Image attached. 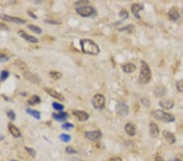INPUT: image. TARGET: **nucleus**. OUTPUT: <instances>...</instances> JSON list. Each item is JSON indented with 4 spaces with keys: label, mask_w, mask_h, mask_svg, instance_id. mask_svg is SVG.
Segmentation results:
<instances>
[{
    "label": "nucleus",
    "mask_w": 183,
    "mask_h": 161,
    "mask_svg": "<svg viewBox=\"0 0 183 161\" xmlns=\"http://www.w3.org/2000/svg\"><path fill=\"white\" fill-rule=\"evenodd\" d=\"M80 46H81V51L84 54L97 55L100 52V49L98 45L94 41L88 38H83L80 40Z\"/></svg>",
    "instance_id": "1"
},
{
    "label": "nucleus",
    "mask_w": 183,
    "mask_h": 161,
    "mask_svg": "<svg viewBox=\"0 0 183 161\" xmlns=\"http://www.w3.org/2000/svg\"><path fill=\"white\" fill-rule=\"evenodd\" d=\"M151 79V71L148 64L144 60L141 61V70H140V75L138 81L141 85H146L150 82Z\"/></svg>",
    "instance_id": "2"
},
{
    "label": "nucleus",
    "mask_w": 183,
    "mask_h": 161,
    "mask_svg": "<svg viewBox=\"0 0 183 161\" xmlns=\"http://www.w3.org/2000/svg\"><path fill=\"white\" fill-rule=\"evenodd\" d=\"M151 114L156 120L162 122H173L175 120L174 116L172 114L165 112L162 110H154Z\"/></svg>",
    "instance_id": "3"
},
{
    "label": "nucleus",
    "mask_w": 183,
    "mask_h": 161,
    "mask_svg": "<svg viewBox=\"0 0 183 161\" xmlns=\"http://www.w3.org/2000/svg\"><path fill=\"white\" fill-rule=\"evenodd\" d=\"M92 104L96 110H102L106 104V98L102 94H96L92 98Z\"/></svg>",
    "instance_id": "4"
},
{
    "label": "nucleus",
    "mask_w": 183,
    "mask_h": 161,
    "mask_svg": "<svg viewBox=\"0 0 183 161\" xmlns=\"http://www.w3.org/2000/svg\"><path fill=\"white\" fill-rule=\"evenodd\" d=\"M76 12L82 17H89L95 13V10L92 6H82L76 7Z\"/></svg>",
    "instance_id": "5"
},
{
    "label": "nucleus",
    "mask_w": 183,
    "mask_h": 161,
    "mask_svg": "<svg viewBox=\"0 0 183 161\" xmlns=\"http://www.w3.org/2000/svg\"><path fill=\"white\" fill-rule=\"evenodd\" d=\"M0 19L2 20H4V21L15 23V24H24L26 23V20H24V19L16 17V16H11V15H7V14H1L0 15Z\"/></svg>",
    "instance_id": "6"
},
{
    "label": "nucleus",
    "mask_w": 183,
    "mask_h": 161,
    "mask_svg": "<svg viewBox=\"0 0 183 161\" xmlns=\"http://www.w3.org/2000/svg\"><path fill=\"white\" fill-rule=\"evenodd\" d=\"M115 109H116V112L120 117H125L129 114V107L127 106L126 103L121 101H119L117 102Z\"/></svg>",
    "instance_id": "7"
},
{
    "label": "nucleus",
    "mask_w": 183,
    "mask_h": 161,
    "mask_svg": "<svg viewBox=\"0 0 183 161\" xmlns=\"http://www.w3.org/2000/svg\"><path fill=\"white\" fill-rule=\"evenodd\" d=\"M85 137L92 141H98L102 137V133L100 130L86 131L85 133Z\"/></svg>",
    "instance_id": "8"
},
{
    "label": "nucleus",
    "mask_w": 183,
    "mask_h": 161,
    "mask_svg": "<svg viewBox=\"0 0 183 161\" xmlns=\"http://www.w3.org/2000/svg\"><path fill=\"white\" fill-rule=\"evenodd\" d=\"M72 115L79 121H86L89 118V115L85 111L81 110H74L72 111Z\"/></svg>",
    "instance_id": "9"
},
{
    "label": "nucleus",
    "mask_w": 183,
    "mask_h": 161,
    "mask_svg": "<svg viewBox=\"0 0 183 161\" xmlns=\"http://www.w3.org/2000/svg\"><path fill=\"white\" fill-rule=\"evenodd\" d=\"M22 75L24 77V79L28 81H30L31 83H33V84H38V83L41 81L40 78L37 75L32 73V72H28V71H24V72H22Z\"/></svg>",
    "instance_id": "10"
},
{
    "label": "nucleus",
    "mask_w": 183,
    "mask_h": 161,
    "mask_svg": "<svg viewBox=\"0 0 183 161\" xmlns=\"http://www.w3.org/2000/svg\"><path fill=\"white\" fill-rule=\"evenodd\" d=\"M18 34L20 35L23 39L28 41V42H31V43H37V42L39 41V40L37 39V37H34V36H32V35L28 34V33H27L26 32H24V30L18 31Z\"/></svg>",
    "instance_id": "11"
},
{
    "label": "nucleus",
    "mask_w": 183,
    "mask_h": 161,
    "mask_svg": "<svg viewBox=\"0 0 183 161\" xmlns=\"http://www.w3.org/2000/svg\"><path fill=\"white\" fill-rule=\"evenodd\" d=\"M45 91L47 93L50 97L55 98V99H58L59 101H64V97L63 96V94H61L59 92L56 91L55 89H52V88H45Z\"/></svg>",
    "instance_id": "12"
},
{
    "label": "nucleus",
    "mask_w": 183,
    "mask_h": 161,
    "mask_svg": "<svg viewBox=\"0 0 183 161\" xmlns=\"http://www.w3.org/2000/svg\"><path fill=\"white\" fill-rule=\"evenodd\" d=\"M149 133H150V137H153V138H155V137L159 136V127L157 126V124H155V122H150L149 124Z\"/></svg>",
    "instance_id": "13"
},
{
    "label": "nucleus",
    "mask_w": 183,
    "mask_h": 161,
    "mask_svg": "<svg viewBox=\"0 0 183 161\" xmlns=\"http://www.w3.org/2000/svg\"><path fill=\"white\" fill-rule=\"evenodd\" d=\"M143 8V5L140 4V3H133V4L131 6V11H132V14H133L137 19H141L139 12L141 11H142Z\"/></svg>",
    "instance_id": "14"
},
{
    "label": "nucleus",
    "mask_w": 183,
    "mask_h": 161,
    "mask_svg": "<svg viewBox=\"0 0 183 161\" xmlns=\"http://www.w3.org/2000/svg\"><path fill=\"white\" fill-rule=\"evenodd\" d=\"M68 115L65 111H59V112H54L52 114V117L54 120H57V121L62 122L67 120Z\"/></svg>",
    "instance_id": "15"
},
{
    "label": "nucleus",
    "mask_w": 183,
    "mask_h": 161,
    "mask_svg": "<svg viewBox=\"0 0 183 161\" xmlns=\"http://www.w3.org/2000/svg\"><path fill=\"white\" fill-rule=\"evenodd\" d=\"M159 104L162 108L166 109V110H170L174 106V101L172 100V99H162V100L159 101Z\"/></svg>",
    "instance_id": "16"
},
{
    "label": "nucleus",
    "mask_w": 183,
    "mask_h": 161,
    "mask_svg": "<svg viewBox=\"0 0 183 161\" xmlns=\"http://www.w3.org/2000/svg\"><path fill=\"white\" fill-rule=\"evenodd\" d=\"M8 131L9 133H11L14 137H21V133H20V129L17 128L16 126H15L13 124H11V123H9L8 124Z\"/></svg>",
    "instance_id": "17"
},
{
    "label": "nucleus",
    "mask_w": 183,
    "mask_h": 161,
    "mask_svg": "<svg viewBox=\"0 0 183 161\" xmlns=\"http://www.w3.org/2000/svg\"><path fill=\"white\" fill-rule=\"evenodd\" d=\"M124 131L127 134L130 136V137H133L136 134V127L133 123H127L124 126Z\"/></svg>",
    "instance_id": "18"
},
{
    "label": "nucleus",
    "mask_w": 183,
    "mask_h": 161,
    "mask_svg": "<svg viewBox=\"0 0 183 161\" xmlns=\"http://www.w3.org/2000/svg\"><path fill=\"white\" fill-rule=\"evenodd\" d=\"M136 69H137V67L134 63H128L122 65V70L125 73H133V72H135Z\"/></svg>",
    "instance_id": "19"
},
{
    "label": "nucleus",
    "mask_w": 183,
    "mask_h": 161,
    "mask_svg": "<svg viewBox=\"0 0 183 161\" xmlns=\"http://www.w3.org/2000/svg\"><path fill=\"white\" fill-rule=\"evenodd\" d=\"M163 137H164V139L167 141V142L169 144H174L176 142V138H175L173 133H170L167 130L163 131Z\"/></svg>",
    "instance_id": "20"
},
{
    "label": "nucleus",
    "mask_w": 183,
    "mask_h": 161,
    "mask_svg": "<svg viewBox=\"0 0 183 161\" xmlns=\"http://www.w3.org/2000/svg\"><path fill=\"white\" fill-rule=\"evenodd\" d=\"M168 16H169V19L172 21H176V20H179L180 18V14H179L178 11L176 7H172L170 9L169 11H168Z\"/></svg>",
    "instance_id": "21"
},
{
    "label": "nucleus",
    "mask_w": 183,
    "mask_h": 161,
    "mask_svg": "<svg viewBox=\"0 0 183 161\" xmlns=\"http://www.w3.org/2000/svg\"><path fill=\"white\" fill-rule=\"evenodd\" d=\"M13 64L15 66V67H17V68L21 70L22 72L27 71V68H28L27 63H24V61L20 60V59H15V60L13 62Z\"/></svg>",
    "instance_id": "22"
},
{
    "label": "nucleus",
    "mask_w": 183,
    "mask_h": 161,
    "mask_svg": "<svg viewBox=\"0 0 183 161\" xmlns=\"http://www.w3.org/2000/svg\"><path fill=\"white\" fill-rule=\"evenodd\" d=\"M26 112L30 115H32V116H33L37 120H40L41 119V113H40V111H37V110H33V109L28 108L26 109Z\"/></svg>",
    "instance_id": "23"
},
{
    "label": "nucleus",
    "mask_w": 183,
    "mask_h": 161,
    "mask_svg": "<svg viewBox=\"0 0 183 161\" xmlns=\"http://www.w3.org/2000/svg\"><path fill=\"white\" fill-rule=\"evenodd\" d=\"M41 102V98H40L39 96L37 95H33L28 100V103L30 106H33L35 104H38Z\"/></svg>",
    "instance_id": "24"
},
{
    "label": "nucleus",
    "mask_w": 183,
    "mask_h": 161,
    "mask_svg": "<svg viewBox=\"0 0 183 161\" xmlns=\"http://www.w3.org/2000/svg\"><path fill=\"white\" fill-rule=\"evenodd\" d=\"M28 28L29 30H31L32 32L35 33L36 34H41L42 33V29L41 28L38 27L37 25H35V24H28Z\"/></svg>",
    "instance_id": "25"
},
{
    "label": "nucleus",
    "mask_w": 183,
    "mask_h": 161,
    "mask_svg": "<svg viewBox=\"0 0 183 161\" xmlns=\"http://www.w3.org/2000/svg\"><path fill=\"white\" fill-rule=\"evenodd\" d=\"M49 76L54 80H60L63 77V74L58 71H50L49 72Z\"/></svg>",
    "instance_id": "26"
},
{
    "label": "nucleus",
    "mask_w": 183,
    "mask_h": 161,
    "mask_svg": "<svg viewBox=\"0 0 183 161\" xmlns=\"http://www.w3.org/2000/svg\"><path fill=\"white\" fill-rule=\"evenodd\" d=\"M165 93L166 89L165 88L163 87V86H158L155 90V95L158 96V97H162V96L165 94Z\"/></svg>",
    "instance_id": "27"
},
{
    "label": "nucleus",
    "mask_w": 183,
    "mask_h": 161,
    "mask_svg": "<svg viewBox=\"0 0 183 161\" xmlns=\"http://www.w3.org/2000/svg\"><path fill=\"white\" fill-rule=\"evenodd\" d=\"M10 76V72L7 70H2L0 72V81H4L5 80H7Z\"/></svg>",
    "instance_id": "28"
},
{
    "label": "nucleus",
    "mask_w": 183,
    "mask_h": 161,
    "mask_svg": "<svg viewBox=\"0 0 183 161\" xmlns=\"http://www.w3.org/2000/svg\"><path fill=\"white\" fill-rule=\"evenodd\" d=\"M134 29V26H133V24H129V25H126V26L122 27V28H119V31L120 32H127V33H131L133 32V30Z\"/></svg>",
    "instance_id": "29"
},
{
    "label": "nucleus",
    "mask_w": 183,
    "mask_h": 161,
    "mask_svg": "<svg viewBox=\"0 0 183 161\" xmlns=\"http://www.w3.org/2000/svg\"><path fill=\"white\" fill-rule=\"evenodd\" d=\"M59 139L63 141V142H66V143H67V142H69V141H71L72 137H71V136H70L69 134H68V133H61V134L59 135Z\"/></svg>",
    "instance_id": "30"
},
{
    "label": "nucleus",
    "mask_w": 183,
    "mask_h": 161,
    "mask_svg": "<svg viewBox=\"0 0 183 161\" xmlns=\"http://www.w3.org/2000/svg\"><path fill=\"white\" fill-rule=\"evenodd\" d=\"M52 107L53 109H54L55 111H62L64 109V106L63 104H60L59 102H52Z\"/></svg>",
    "instance_id": "31"
},
{
    "label": "nucleus",
    "mask_w": 183,
    "mask_h": 161,
    "mask_svg": "<svg viewBox=\"0 0 183 161\" xmlns=\"http://www.w3.org/2000/svg\"><path fill=\"white\" fill-rule=\"evenodd\" d=\"M119 15H120V17L121 18L122 20H126V19L129 18V13H128V11H127L126 10H124V9H122L121 11H120Z\"/></svg>",
    "instance_id": "32"
},
{
    "label": "nucleus",
    "mask_w": 183,
    "mask_h": 161,
    "mask_svg": "<svg viewBox=\"0 0 183 161\" xmlns=\"http://www.w3.org/2000/svg\"><path fill=\"white\" fill-rule=\"evenodd\" d=\"M176 88L178 92H183V79L178 80L176 81Z\"/></svg>",
    "instance_id": "33"
},
{
    "label": "nucleus",
    "mask_w": 183,
    "mask_h": 161,
    "mask_svg": "<svg viewBox=\"0 0 183 161\" xmlns=\"http://www.w3.org/2000/svg\"><path fill=\"white\" fill-rule=\"evenodd\" d=\"M61 128L64 129V130H69L71 128H74V125L72 124V123H69V122H66L64 124H63L61 125Z\"/></svg>",
    "instance_id": "34"
},
{
    "label": "nucleus",
    "mask_w": 183,
    "mask_h": 161,
    "mask_svg": "<svg viewBox=\"0 0 183 161\" xmlns=\"http://www.w3.org/2000/svg\"><path fill=\"white\" fill-rule=\"evenodd\" d=\"M24 150H26L27 152L30 154L31 156L33 157V158H34V157H36V155H37V152H36V150H35L34 149H33V148L27 147V146H25V147H24Z\"/></svg>",
    "instance_id": "35"
},
{
    "label": "nucleus",
    "mask_w": 183,
    "mask_h": 161,
    "mask_svg": "<svg viewBox=\"0 0 183 161\" xmlns=\"http://www.w3.org/2000/svg\"><path fill=\"white\" fill-rule=\"evenodd\" d=\"M44 22L46 23V24H54V25H59V24H62V21H59V20H45Z\"/></svg>",
    "instance_id": "36"
},
{
    "label": "nucleus",
    "mask_w": 183,
    "mask_h": 161,
    "mask_svg": "<svg viewBox=\"0 0 183 161\" xmlns=\"http://www.w3.org/2000/svg\"><path fill=\"white\" fill-rule=\"evenodd\" d=\"M7 115L8 116V118L11 120H15V111H12V110H9V111H7Z\"/></svg>",
    "instance_id": "37"
},
{
    "label": "nucleus",
    "mask_w": 183,
    "mask_h": 161,
    "mask_svg": "<svg viewBox=\"0 0 183 161\" xmlns=\"http://www.w3.org/2000/svg\"><path fill=\"white\" fill-rule=\"evenodd\" d=\"M65 151L68 153V154H77V153H78L77 152V150H76L74 148H72V146H66Z\"/></svg>",
    "instance_id": "38"
},
{
    "label": "nucleus",
    "mask_w": 183,
    "mask_h": 161,
    "mask_svg": "<svg viewBox=\"0 0 183 161\" xmlns=\"http://www.w3.org/2000/svg\"><path fill=\"white\" fill-rule=\"evenodd\" d=\"M10 58L7 55L4 54H0V63H6L7 61H9Z\"/></svg>",
    "instance_id": "39"
},
{
    "label": "nucleus",
    "mask_w": 183,
    "mask_h": 161,
    "mask_svg": "<svg viewBox=\"0 0 183 161\" xmlns=\"http://www.w3.org/2000/svg\"><path fill=\"white\" fill-rule=\"evenodd\" d=\"M89 3V1H85V0H81V1H78L76 2L75 4L78 5V7H82V6H86Z\"/></svg>",
    "instance_id": "40"
},
{
    "label": "nucleus",
    "mask_w": 183,
    "mask_h": 161,
    "mask_svg": "<svg viewBox=\"0 0 183 161\" xmlns=\"http://www.w3.org/2000/svg\"><path fill=\"white\" fill-rule=\"evenodd\" d=\"M0 30H9L8 27H7V25H6L5 24H3V23H2V22H0Z\"/></svg>",
    "instance_id": "41"
},
{
    "label": "nucleus",
    "mask_w": 183,
    "mask_h": 161,
    "mask_svg": "<svg viewBox=\"0 0 183 161\" xmlns=\"http://www.w3.org/2000/svg\"><path fill=\"white\" fill-rule=\"evenodd\" d=\"M141 102H142V104H144L146 107H149V104H150V102H149V100L147 99V98H142V100H141Z\"/></svg>",
    "instance_id": "42"
},
{
    "label": "nucleus",
    "mask_w": 183,
    "mask_h": 161,
    "mask_svg": "<svg viewBox=\"0 0 183 161\" xmlns=\"http://www.w3.org/2000/svg\"><path fill=\"white\" fill-rule=\"evenodd\" d=\"M27 13H28V15L30 16V17L33 18V19H37V16L36 15H35L34 13H33V11H27Z\"/></svg>",
    "instance_id": "43"
},
{
    "label": "nucleus",
    "mask_w": 183,
    "mask_h": 161,
    "mask_svg": "<svg viewBox=\"0 0 183 161\" xmlns=\"http://www.w3.org/2000/svg\"><path fill=\"white\" fill-rule=\"evenodd\" d=\"M110 161H122V159L120 157L115 156V157H112V158H111V159H110Z\"/></svg>",
    "instance_id": "44"
},
{
    "label": "nucleus",
    "mask_w": 183,
    "mask_h": 161,
    "mask_svg": "<svg viewBox=\"0 0 183 161\" xmlns=\"http://www.w3.org/2000/svg\"><path fill=\"white\" fill-rule=\"evenodd\" d=\"M155 161H164V160H163V159L161 156H156L155 157Z\"/></svg>",
    "instance_id": "45"
},
{
    "label": "nucleus",
    "mask_w": 183,
    "mask_h": 161,
    "mask_svg": "<svg viewBox=\"0 0 183 161\" xmlns=\"http://www.w3.org/2000/svg\"><path fill=\"white\" fill-rule=\"evenodd\" d=\"M11 161H18V160H15V159H11Z\"/></svg>",
    "instance_id": "46"
},
{
    "label": "nucleus",
    "mask_w": 183,
    "mask_h": 161,
    "mask_svg": "<svg viewBox=\"0 0 183 161\" xmlns=\"http://www.w3.org/2000/svg\"><path fill=\"white\" fill-rule=\"evenodd\" d=\"M182 11H183V8H182Z\"/></svg>",
    "instance_id": "47"
}]
</instances>
